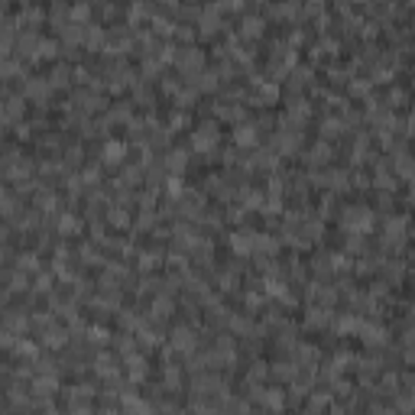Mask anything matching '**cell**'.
<instances>
[{"label": "cell", "instance_id": "cell-1", "mask_svg": "<svg viewBox=\"0 0 415 415\" xmlns=\"http://www.w3.org/2000/svg\"><path fill=\"white\" fill-rule=\"evenodd\" d=\"M344 224L351 227L353 234H367V230L373 227L370 208H347V211H344Z\"/></svg>", "mask_w": 415, "mask_h": 415}, {"label": "cell", "instance_id": "cell-2", "mask_svg": "<svg viewBox=\"0 0 415 415\" xmlns=\"http://www.w3.org/2000/svg\"><path fill=\"white\" fill-rule=\"evenodd\" d=\"M214 143H217V130H214V124H205V126H198V130L191 133V146H195L198 153L214 149Z\"/></svg>", "mask_w": 415, "mask_h": 415}, {"label": "cell", "instance_id": "cell-3", "mask_svg": "<svg viewBox=\"0 0 415 415\" xmlns=\"http://www.w3.org/2000/svg\"><path fill=\"white\" fill-rule=\"evenodd\" d=\"M124 156H126V143H120V140H107L104 143V163L117 166V163H124Z\"/></svg>", "mask_w": 415, "mask_h": 415}, {"label": "cell", "instance_id": "cell-4", "mask_svg": "<svg viewBox=\"0 0 415 415\" xmlns=\"http://www.w3.org/2000/svg\"><path fill=\"white\" fill-rule=\"evenodd\" d=\"M256 136H260V133H256V126H253V124H237L234 126V143L237 146H253V143H256Z\"/></svg>", "mask_w": 415, "mask_h": 415}, {"label": "cell", "instance_id": "cell-5", "mask_svg": "<svg viewBox=\"0 0 415 415\" xmlns=\"http://www.w3.org/2000/svg\"><path fill=\"white\" fill-rule=\"evenodd\" d=\"M230 247H234L237 253H250L253 247H256V237H253L250 230H237V234H230Z\"/></svg>", "mask_w": 415, "mask_h": 415}, {"label": "cell", "instance_id": "cell-6", "mask_svg": "<svg viewBox=\"0 0 415 415\" xmlns=\"http://www.w3.org/2000/svg\"><path fill=\"white\" fill-rule=\"evenodd\" d=\"M179 65L185 68V72H198L201 65H205V55H201L198 49H185V52L179 55Z\"/></svg>", "mask_w": 415, "mask_h": 415}, {"label": "cell", "instance_id": "cell-7", "mask_svg": "<svg viewBox=\"0 0 415 415\" xmlns=\"http://www.w3.org/2000/svg\"><path fill=\"white\" fill-rule=\"evenodd\" d=\"M172 344H175L179 351H191V347H195V334H191V328H175V331H172Z\"/></svg>", "mask_w": 415, "mask_h": 415}, {"label": "cell", "instance_id": "cell-8", "mask_svg": "<svg viewBox=\"0 0 415 415\" xmlns=\"http://www.w3.org/2000/svg\"><path fill=\"white\" fill-rule=\"evenodd\" d=\"M360 337H363V344L379 347V344H383V337H386V331H383V328H376V325H363V328H360Z\"/></svg>", "mask_w": 415, "mask_h": 415}, {"label": "cell", "instance_id": "cell-9", "mask_svg": "<svg viewBox=\"0 0 415 415\" xmlns=\"http://www.w3.org/2000/svg\"><path fill=\"white\" fill-rule=\"evenodd\" d=\"M49 91H52V82H45V78H33V82L26 84V94L29 98H36V101H42Z\"/></svg>", "mask_w": 415, "mask_h": 415}, {"label": "cell", "instance_id": "cell-10", "mask_svg": "<svg viewBox=\"0 0 415 415\" xmlns=\"http://www.w3.org/2000/svg\"><path fill=\"white\" fill-rule=\"evenodd\" d=\"M65 341H68V337H65L62 328H49V331H45V337H42V344H45V347H52V351L65 347Z\"/></svg>", "mask_w": 415, "mask_h": 415}, {"label": "cell", "instance_id": "cell-11", "mask_svg": "<svg viewBox=\"0 0 415 415\" xmlns=\"http://www.w3.org/2000/svg\"><path fill=\"white\" fill-rule=\"evenodd\" d=\"M126 370H130V379H143L146 376V360L143 357H126Z\"/></svg>", "mask_w": 415, "mask_h": 415}, {"label": "cell", "instance_id": "cell-12", "mask_svg": "<svg viewBox=\"0 0 415 415\" xmlns=\"http://www.w3.org/2000/svg\"><path fill=\"white\" fill-rule=\"evenodd\" d=\"M256 88H260V101H266V104H276L279 101V88L272 82H260Z\"/></svg>", "mask_w": 415, "mask_h": 415}, {"label": "cell", "instance_id": "cell-13", "mask_svg": "<svg viewBox=\"0 0 415 415\" xmlns=\"http://www.w3.org/2000/svg\"><path fill=\"white\" fill-rule=\"evenodd\" d=\"M360 328H363V321L357 315H344L341 321H337V331L341 334H353V331H360Z\"/></svg>", "mask_w": 415, "mask_h": 415}, {"label": "cell", "instance_id": "cell-14", "mask_svg": "<svg viewBox=\"0 0 415 415\" xmlns=\"http://www.w3.org/2000/svg\"><path fill=\"white\" fill-rule=\"evenodd\" d=\"M396 169H399V175H406V179H415V156H399L396 159Z\"/></svg>", "mask_w": 415, "mask_h": 415}, {"label": "cell", "instance_id": "cell-15", "mask_svg": "<svg viewBox=\"0 0 415 415\" xmlns=\"http://www.w3.org/2000/svg\"><path fill=\"white\" fill-rule=\"evenodd\" d=\"M217 10H221V7H211V10L201 13V33H214V29H217Z\"/></svg>", "mask_w": 415, "mask_h": 415}, {"label": "cell", "instance_id": "cell-16", "mask_svg": "<svg viewBox=\"0 0 415 415\" xmlns=\"http://www.w3.org/2000/svg\"><path fill=\"white\" fill-rule=\"evenodd\" d=\"M84 45H88V49L104 45V29H101V26H88V33H84Z\"/></svg>", "mask_w": 415, "mask_h": 415}, {"label": "cell", "instance_id": "cell-17", "mask_svg": "<svg viewBox=\"0 0 415 415\" xmlns=\"http://www.w3.org/2000/svg\"><path fill=\"white\" fill-rule=\"evenodd\" d=\"M276 143H279V149H286V153H295V149H298V133H295V130L279 133V140H276Z\"/></svg>", "mask_w": 415, "mask_h": 415}, {"label": "cell", "instance_id": "cell-18", "mask_svg": "<svg viewBox=\"0 0 415 415\" xmlns=\"http://www.w3.org/2000/svg\"><path fill=\"white\" fill-rule=\"evenodd\" d=\"M68 17H72V23H88V17H91V7H88V3L82 0V3H75V7L68 10Z\"/></svg>", "mask_w": 415, "mask_h": 415}, {"label": "cell", "instance_id": "cell-19", "mask_svg": "<svg viewBox=\"0 0 415 415\" xmlns=\"http://www.w3.org/2000/svg\"><path fill=\"white\" fill-rule=\"evenodd\" d=\"M78 227H82V224H78V217H75V214H62V217H59V234H75Z\"/></svg>", "mask_w": 415, "mask_h": 415}, {"label": "cell", "instance_id": "cell-20", "mask_svg": "<svg viewBox=\"0 0 415 415\" xmlns=\"http://www.w3.org/2000/svg\"><path fill=\"white\" fill-rule=\"evenodd\" d=\"M402 230H406V217L402 214H396V217H389L386 221V234L389 237H402Z\"/></svg>", "mask_w": 415, "mask_h": 415}, {"label": "cell", "instance_id": "cell-21", "mask_svg": "<svg viewBox=\"0 0 415 415\" xmlns=\"http://www.w3.org/2000/svg\"><path fill=\"white\" fill-rule=\"evenodd\" d=\"M59 52V42H52V39H39V49H36V59H52V55Z\"/></svg>", "mask_w": 415, "mask_h": 415}, {"label": "cell", "instance_id": "cell-22", "mask_svg": "<svg viewBox=\"0 0 415 415\" xmlns=\"http://www.w3.org/2000/svg\"><path fill=\"white\" fill-rule=\"evenodd\" d=\"M260 33H263V20L260 17H247L244 20V36L253 39V36H260Z\"/></svg>", "mask_w": 415, "mask_h": 415}, {"label": "cell", "instance_id": "cell-23", "mask_svg": "<svg viewBox=\"0 0 415 415\" xmlns=\"http://www.w3.org/2000/svg\"><path fill=\"white\" fill-rule=\"evenodd\" d=\"M195 78H198L195 84H198V88H205V91H214V88H217V75H214V72H198Z\"/></svg>", "mask_w": 415, "mask_h": 415}, {"label": "cell", "instance_id": "cell-24", "mask_svg": "<svg viewBox=\"0 0 415 415\" xmlns=\"http://www.w3.org/2000/svg\"><path fill=\"white\" fill-rule=\"evenodd\" d=\"M166 166H169L172 172H182V169H185V153H182V149H172L169 159H166Z\"/></svg>", "mask_w": 415, "mask_h": 415}, {"label": "cell", "instance_id": "cell-25", "mask_svg": "<svg viewBox=\"0 0 415 415\" xmlns=\"http://www.w3.org/2000/svg\"><path fill=\"white\" fill-rule=\"evenodd\" d=\"M55 389H59V383H55V376H49V373L36 379V393H55Z\"/></svg>", "mask_w": 415, "mask_h": 415}, {"label": "cell", "instance_id": "cell-26", "mask_svg": "<svg viewBox=\"0 0 415 415\" xmlns=\"http://www.w3.org/2000/svg\"><path fill=\"white\" fill-rule=\"evenodd\" d=\"M169 311H172V302H169V298H166V295H159V298H156V302H153V315L166 318V315H169Z\"/></svg>", "mask_w": 415, "mask_h": 415}, {"label": "cell", "instance_id": "cell-27", "mask_svg": "<svg viewBox=\"0 0 415 415\" xmlns=\"http://www.w3.org/2000/svg\"><path fill=\"white\" fill-rule=\"evenodd\" d=\"M305 321L308 325H325L328 321V308H311V311L305 315Z\"/></svg>", "mask_w": 415, "mask_h": 415}, {"label": "cell", "instance_id": "cell-28", "mask_svg": "<svg viewBox=\"0 0 415 415\" xmlns=\"http://www.w3.org/2000/svg\"><path fill=\"white\" fill-rule=\"evenodd\" d=\"M94 370H98L101 376H110V373H114V360H110V357H98V360H94Z\"/></svg>", "mask_w": 415, "mask_h": 415}, {"label": "cell", "instance_id": "cell-29", "mask_svg": "<svg viewBox=\"0 0 415 415\" xmlns=\"http://www.w3.org/2000/svg\"><path fill=\"white\" fill-rule=\"evenodd\" d=\"M266 292L276 295V298H286V286H282L279 279H266Z\"/></svg>", "mask_w": 415, "mask_h": 415}, {"label": "cell", "instance_id": "cell-30", "mask_svg": "<svg viewBox=\"0 0 415 415\" xmlns=\"http://www.w3.org/2000/svg\"><path fill=\"white\" fill-rule=\"evenodd\" d=\"M110 221H114L117 227H126L130 224V214H126L124 208H114V211H110Z\"/></svg>", "mask_w": 415, "mask_h": 415}, {"label": "cell", "instance_id": "cell-31", "mask_svg": "<svg viewBox=\"0 0 415 415\" xmlns=\"http://www.w3.org/2000/svg\"><path fill=\"white\" fill-rule=\"evenodd\" d=\"M153 26H156V33H163V36H172L175 29H172V23L166 17H159V20H153Z\"/></svg>", "mask_w": 415, "mask_h": 415}, {"label": "cell", "instance_id": "cell-32", "mask_svg": "<svg viewBox=\"0 0 415 415\" xmlns=\"http://www.w3.org/2000/svg\"><path fill=\"white\" fill-rule=\"evenodd\" d=\"M39 263H36V253H23V256H20V270L26 272V270H36Z\"/></svg>", "mask_w": 415, "mask_h": 415}, {"label": "cell", "instance_id": "cell-33", "mask_svg": "<svg viewBox=\"0 0 415 415\" xmlns=\"http://www.w3.org/2000/svg\"><path fill=\"white\" fill-rule=\"evenodd\" d=\"M344 130V120H325V136H334V133H341Z\"/></svg>", "mask_w": 415, "mask_h": 415}, {"label": "cell", "instance_id": "cell-34", "mask_svg": "<svg viewBox=\"0 0 415 415\" xmlns=\"http://www.w3.org/2000/svg\"><path fill=\"white\" fill-rule=\"evenodd\" d=\"M182 191H185V185H182V179H179V175H172V179H169V195H172V198H179Z\"/></svg>", "mask_w": 415, "mask_h": 415}, {"label": "cell", "instance_id": "cell-35", "mask_svg": "<svg viewBox=\"0 0 415 415\" xmlns=\"http://www.w3.org/2000/svg\"><path fill=\"white\" fill-rule=\"evenodd\" d=\"M308 159H315V163H325V159H328V146H325V143H318V146H315V153L308 156Z\"/></svg>", "mask_w": 415, "mask_h": 415}, {"label": "cell", "instance_id": "cell-36", "mask_svg": "<svg viewBox=\"0 0 415 415\" xmlns=\"http://www.w3.org/2000/svg\"><path fill=\"white\" fill-rule=\"evenodd\" d=\"M376 185H379V188H389V191H393V185H396V182H393V175L379 172V175H376Z\"/></svg>", "mask_w": 415, "mask_h": 415}, {"label": "cell", "instance_id": "cell-37", "mask_svg": "<svg viewBox=\"0 0 415 415\" xmlns=\"http://www.w3.org/2000/svg\"><path fill=\"white\" fill-rule=\"evenodd\" d=\"M179 49H175V45H163V55H159V59H163V62H175V59H179Z\"/></svg>", "mask_w": 415, "mask_h": 415}, {"label": "cell", "instance_id": "cell-38", "mask_svg": "<svg viewBox=\"0 0 415 415\" xmlns=\"http://www.w3.org/2000/svg\"><path fill=\"white\" fill-rule=\"evenodd\" d=\"M17 351H20V357H33V353H36V347H33L29 341H20V344H17Z\"/></svg>", "mask_w": 415, "mask_h": 415}, {"label": "cell", "instance_id": "cell-39", "mask_svg": "<svg viewBox=\"0 0 415 415\" xmlns=\"http://www.w3.org/2000/svg\"><path fill=\"white\" fill-rule=\"evenodd\" d=\"M65 78H68V72H65L62 65H59V68L52 72V78H49V82H52V84H65Z\"/></svg>", "mask_w": 415, "mask_h": 415}, {"label": "cell", "instance_id": "cell-40", "mask_svg": "<svg viewBox=\"0 0 415 415\" xmlns=\"http://www.w3.org/2000/svg\"><path fill=\"white\" fill-rule=\"evenodd\" d=\"M156 263H159V260H156L153 253H143V256H140V266H143V270H153Z\"/></svg>", "mask_w": 415, "mask_h": 415}, {"label": "cell", "instance_id": "cell-41", "mask_svg": "<svg viewBox=\"0 0 415 415\" xmlns=\"http://www.w3.org/2000/svg\"><path fill=\"white\" fill-rule=\"evenodd\" d=\"M23 20H29V23H39L42 20V10H36V7H29L26 13H23Z\"/></svg>", "mask_w": 415, "mask_h": 415}, {"label": "cell", "instance_id": "cell-42", "mask_svg": "<svg viewBox=\"0 0 415 415\" xmlns=\"http://www.w3.org/2000/svg\"><path fill=\"white\" fill-rule=\"evenodd\" d=\"M36 289H39V292L52 289V276H45V272H42V276H39V282H36Z\"/></svg>", "mask_w": 415, "mask_h": 415}, {"label": "cell", "instance_id": "cell-43", "mask_svg": "<svg viewBox=\"0 0 415 415\" xmlns=\"http://www.w3.org/2000/svg\"><path fill=\"white\" fill-rule=\"evenodd\" d=\"M367 88H370V82H351V91H353V94H367Z\"/></svg>", "mask_w": 415, "mask_h": 415}, {"label": "cell", "instance_id": "cell-44", "mask_svg": "<svg viewBox=\"0 0 415 415\" xmlns=\"http://www.w3.org/2000/svg\"><path fill=\"white\" fill-rule=\"evenodd\" d=\"M107 337H110V334H107V331H101V328H94V331H91V341H98V344H101V341H107Z\"/></svg>", "mask_w": 415, "mask_h": 415}, {"label": "cell", "instance_id": "cell-45", "mask_svg": "<svg viewBox=\"0 0 415 415\" xmlns=\"http://www.w3.org/2000/svg\"><path fill=\"white\" fill-rule=\"evenodd\" d=\"M191 101H195V94H191V91H179V104H185V107H188Z\"/></svg>", "mask_w": 415, "mask_h": 415}, {"label": "cell", "instance_id": "cell-46", "mask_svg": "<svg viewBox=\"0 0 415 415\" xmlns=\"http://www.w3.org/2000/svg\"><path fill=\"white\" fill-rule=\"evenodd\" d=\"M334 270H347V256H344V253L334 256Z\"/></svg>", "mask_w": 415, "mask_h": 415}, {"label": "cell", "instance_id": "cell-47", "mask_svg": "<svg viewBox=\"0 0 415 415\" xmlns=\"http://www.w3.org/2000/svg\"><path fill=\"white\" fill-rule=\"evenodd\" d=\"M143 341L149 344V347H153V344H159V341H163V337H159V334H153V331H146V334H143Z\"/></svg>", "mask_w": 415, "mask_h": 415}, {"label": "cell", "instance_id": "cell-48", "mask_svg": "<svg viewBox=\"0 0 415 415\" xmlns=\"http://www.w3.org/2000/svg\"><path fill=\"white\" fill-rule=\"evenodd\" d=\"M266 402H270V406H282V396H279V393H270V396H266Z\"/></svg>", "mask_w": 415, "mask_h": 415}, {"label": "cell", "instance_id": "cell-49", "mask_svg": "<svg viewBox=\"0 0 415 415\" xmlns=\"http://www.w3.org/2000/svg\"><path fill=\"white\" fill-rule=\"evenodd\" d=\"M188 124V117H185V114H175V117H172V126H185Z\"/></svg>", "mask_w": 415, "mask_h": 415}, {"label": "cell", "instance_id": "cell-50", "mask_svg": "<svg viewBox=\"0 0 415 415\" xmlns=\"http://www.w3.org/2000/svg\"><path fill=\"white\" fill-rule=\"evenodd\" d=\"M247 205L256 208V205H260V195H256V191H250V195H247Z\"/></svg>", "mask_w": 415, "mask_h": 415}, {"label": "cell", "instance_id": "cell-51", "mask_svg": "<svg viewBox=\"0 0 415 415\" xmlns=\"http://www.w3.org/2000/svg\"><path fill=\"white\" fill-rule=\"evenodd\" d=\"M276 373H279V376H292L295 370H292V367H276Z\"/></svg>", "mask_w": 415, "mask_h": 415}, {"label": "cell", "instance_id": "cell-52", "mask_svg": "<svg viewBox=\"0 0 415 415\" xmlns=\"http://www.w3.org/2000/svg\"><path fill=\"white\" fill-rule=\"evenodd\" d=\"M221 7H234V10H237V7H244V0H224Z\"/></svg>", "mask_w": 415, "mask_h": 415}, {"label": "cell", "instance_id": "cell-53", "mask_svg": "<svg viewBox=\"0 0 415 415\" xmlns=\"http://www.w3.org/2000/svg\"><path fill=\"white\" fill-rule=\"evenodd\" d=\"M409 133H412V136H415V117H412V120H409Z\"/></svg>", "mask_w": 415, "mask_h": 415}, {"label": "cell", "instance_id": "cell-54", "mask_svg": "<svg viewBox=\"0 0 415 415\" xmlns=\"http://www.w3.org/2000/svg\"><path fill=\"white\" fill-rule=\"evenodd\" d=\"M163 3H175V0H163Z\"/></svg>", "mask_w": 415, "mask_h": 415}, {"label": "cell", "instance_id": "cell-55", "mask_svg": "<svg viewBox=\"0 0 415 415\" xmlns=\"http://www.w3.org/2000/svg\"><path fill=\"white\" fill-rule=\"evenodd\" d=\"M311 3H321V0H311Z\"/></svg>", "mask_w": 415, "mask_h": 415}, {"label": "cell", "instance_id": "cell-56", "mask_svg": "<svg viewBox=\"0 0 415 415\" xmlns=\"http://www.w3.org/2000/svg\"><path fill=\"white\" fill-rule=\"evenodd\" d=\"M412 195H415V185H412Z\"/></svg>", "mask_w": 415, "mask_h": 415}]
</instances>
